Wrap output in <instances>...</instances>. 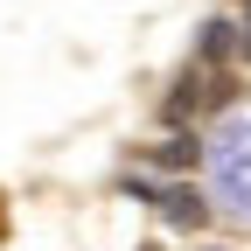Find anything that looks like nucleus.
Masks as SVG:
<instances>
[{
  "label": "nucleus",
  "mask_w": 251,
  "mask_h": 251,
  "mask_svg": "<svg viewBox=\"0 0 251 251\" xmlns=\"http://www.w3.org/2000/svg\"><path fill=\"white\" fill-rule=\"evenodd\" d=\"M0 237H7V216H0Z\"/></svg>",
  "instance_id": "39448f33"
},
{
  "label": "nucleus",
  "mask_w": 251,
  "mask_h": 251,
  "mask_svg": "<svg viewBox=\"0 0 251 251\" xmlns=\"http://www.w3.org/2000/svg\"><path fill=\"white\" fill-rule=\"evenodd\" d=\"M196 140H188V133H175V140H161V147H153V161H161V168H196Z\"/></svg>",
  "instance_id": "f03ea898"
},
{
  "label": "nucleus",
  "mask_w": 251,
  "mask_h": 251,
  "mask_svg": "<svg viewBox=\"0 0 251 251\" xmlns=\"http://www.w3.org/2000/svg\"><path fill=\"white\" fill-rule=\"evenodd\" d=\"M244 28H251V0H244Z\"/></svg>",
  "instance_id": "20e7f679"
},
{
  "label": "nucleus",
  "mask_w": 251,
  "mask_h": 251,
  "mask_svg": "<svg viewBox=\"0 0 251 251\" xmlns=\"http://www.w3.org/2000/svg\"><path fill=\"white\" fill-rule=\"evenodd\" d=\"M133 196H147L175 230H196V224H202V196H196V188H181V181H133Z\"/></svg>",
  "instance_id": "f257e3e1"
},
{
  "label": "nucleus",
  "mask_w": 251,
  "mask_h": 251,
  "mask_svg": "<svg viewBox=\"0 0 251 251\" xmlns=\"http://www.w3.org/2000/svg\"><path fill=\"white\" fill-rule=\"evenodd\" d=\"M230 49H237V28H230V21H209V28H202V63H224Z\"/></svg>",
  "instance_id": "7ed1b4c3"
}]
</instances>
